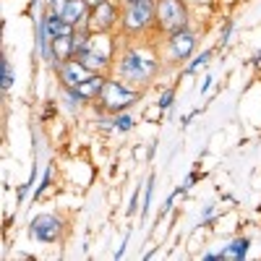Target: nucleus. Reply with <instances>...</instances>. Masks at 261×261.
I'll use <instances>...</instances> for the list:
<instances>
[{
	"instance_id": "obj_12",
	"label": "nucleus",
	"mask_w": 261,
	"mask_h": 261,
	"mask_svg": "<svg viewBox=\"0 0 261 261\" xmlns=\"http://www.w3.org/2000/svg\"><path fill=\"white\" fill-rule=\"evenodd\" d=\"M76 60H81L89 71H99V68H105V65H107V60H110V58H105V55H99L94 50H84Z\"/></svg>"
},
{
	"instance_id": "obj_13",
	"label": "nucleus",
	"mask_w": 261,
	"mask_h": 261,
	"mask_svg": "<svg viewBox=\"0 0 261 261\" xmlns=\"http://www.w3.org/2000/svg\"><path fill=\"white\" fill-rule=\"evenodd\" d=\"M86 45H89V34H86V32H73V37H71V50H73V58H79V55L86 50Z\"/></svg>"
},
{
	"instance_id": "obj_4",
	"label": "nucleus",
	"mask_w": 261,
	"mask_h": 261,
	"mask_svg": "<svg viewBox=\"0 0 261 261\" xmlns=\"http://www.w3.org/2000/svg\"><path fill=\"white\" fill-rule=\"evenodd\" d=\"M151 18H154V6H151V0H134L125 11L123 24L130 32H139V29H146L151 24Z\"/></svg>"
},
{
	"instance_id": "obj_2",
	"label": "nucleus",
	"mask_w": 261,
	"mask_h": 261,
	"mask_svg": "<svg viewBox=\"0 0 261 261\" xmlns=\"http://www.w3.org/2000/svg\"><path fill=\"white\" fill-rule=\"evenodd\" d=\"M186 6L180 0H160L157 3V21L165 32H180L186 29Z\"/></svg>"
},
{
	"instance_id": "obj_23",
	"label": "nucleus",
	"mask_w": 261,
	"mask_h": 261,
	"mask_svg": "<svg viewBox=\"0 0 261 261\" xmlns=\"http://www.w3.org/2000/svg\"><path fill=\"white\" fill-rule=\"evenodd\" d=\"M128 3H134V0H128Z\"/></svg>"
},
{
	"instance_id": "obj_11",
	"label": "nucleus",
	"mask_w": 261,
	"mask_h": 261,
	"mask_svg": "<svg viewBox=\"0 0 261 261\" xmlns=\"http://www.w3.org/2000/svg\"><path fill=\"white\" fill-rule=\"evenodd\" d=\"M102 86H105V79L99 73H94L92 79H86L79 89H73V92H79V97H84V99H92V97H99Z\"/></svg>"
},
{
	"instance_id": "obj_15",
	"label": "nucleus",
	"mask_w": 261,
	"mask_h": 261,
	"mask_svg": "<svg viewBox=\"0 0 261 261\" xmlns=\"http://www.w3.org/2000/svg\"><path fill=\"white\" fill-rule=\"evenodd\" d=\"M209 58H212V53H204V55H199V60H196V63H191V68H188V71H191V73H193V71H199L201 65H206V63H209Z\"/></svg>"
},
{
	"instance_id": "obj_10",
	"label": "nucleus",
	"mask_w": 261,
	"mask_h": 261,
	"mask_svg": "<svg viewBox=\"0 0 261 261\" xmlns=\"http://www.w3.org/2000/svg\"><path fill=\"white\" fill-rule=\"evenodd\" d=\"M248 238H241V241H235V243H230L222 253H209L206 256V261H241L246 253H248Z\"/></svg>"
},
{
	"instance_id": "obj_19",
	"label": "nucleus",
	"mask_w": 261,
	"mask_h": 261,
	"mask_svg": "<svg viewBox=\"0 0 261 261\" xmlns=\"http://www.w3.org/2000/svg\"><path fill=\"white\" fill-rule=\"evenodd\" d=\"M230 29H232V27H230V24H227V27H225V32H222V45H225V42H227V39H230Z\"/></svg>"
},
{
	"instance_id": "obj_17",
	"label": "nucleus",
	"mask_w": 261,
	"mask_h": 261,
	"mask_svg": "<svg viewBox=\"0 0 261 261\" xmlns=\"http://www.w3.org/2000/svg\"><path fill=\"white\" fill-rule=\"evenodd\" d=\"M170 102H172V92H165V94L160 97V107H162V110H167Z\"/></svg>"
},
{
	"instance_id": "obj_9",
	"label": "nucleus",
	"mask_w": 261,
	"mask_h": 261,
	"mask_svg": "<svg viewBox=\"0 0 261 261\" xmlns=\"http://www.w3.org/2000/svg\"><path fill=\"white\" fill-rule=\"evenodd\" d=\"M86 0H63V8L58 11V16L63 21H68V24H81V21L86 18Z\"/></svg>"
},
{
	"instance_id": "obj_7",
	"label": "nucleus",
	"mask_w": 261,
	"mask_h": 261,
	"mask_svg": "<svg viewBox=\"0 0 261 261\" xmlns=\"http://www.w3.org/2000/svg\"><path fill=\"white\" fill-rule=\"evenodd\" d=\"M113 24H115V6H110V3H99L92 11V16L86 18V27H89L94 34L97 32H107Z\"/></svg>"
},
{
	"instance_id": "obj_6",
	"label": "nucleus",
	"mask_w": 261,
	"mask_h": 261,
	"mask_svg": "<svg viewBox=\"0 0 261 261\" xmlns=\"http://www.w3.org/2000/svg\"><path fill=\"white\" fill-rule=\"evenodd\" d=\"M60 232H63V222L53 214H39V217L32 220V235L37 238V241L53 243V241L60 238Z\"/></svg>"
},
{
	"instance_id": "obj_14",
	"label": "nucleus",
	"mask_w": 261,
	"mask_h": 261,
	"mask_svg": "<svg viewBox=\"0 0 261 261\" xmlns=\"http://www.w3.org/2000/svg\"><path fill=\"white\" fill-rule=\"evenodd\" d=\"M0 71H3V81H0V84H3V92H8L11 84H13V76H11V63L6 58L0 60Z\"/></svg>"
},
{
	"instance_id": "obj_18",
	"label": "nucleus",
	"mask_w": 261,
	"mask_h": 261,
	"mask_svg": "<svg viewBox=\"0 0 261 261\" xmlns=\"http://www.w3.org/2000/svg\"><path fill=\"white\" fill-rule=\"evenodd\" d=\"M115 125H118V128H120V130H128V128H130V118H128V115H120V118H118V123H115Z\"/></svg>"
},
{
	"instance_id": "obj_3",
	"label": "nucleus",
	"mask_w": 261,
	"mask_h": 261,
	"mask_svg": "<svg viewBox=\"0 0 261 261\" xmlns=\"http://www.w3.org/2000/svg\"><path fill=\"white\" fill-rule=\"evenodd\" d=\"M99 99H102V107L105 110H125L136 102V94L128 92L125 86H120L118 81H105L102 92H99Z\"/></svg>"
},
{
	"instance_id": "obj_20",
	"label": "nucleus",
	"mask_w": 261,
	"mask_h": 261,
	"mask_svg": "<svg viewBox=\"0 0 261 261\" xmlns=\"http://www.w3.org/2000/svg\"><path fill=\"white\" fill-rule=\"evenodd\" d=\"M86 3H89V6H92V8H97V6H99V3H107V0H86Z\"/></svg>"
},
{
	"instance_id": "obj_1",
	"label": "nucleus",
	"mask_w": 261,
	"mask_h": 261,
	"mask_svg": "<svg viewBox=\"0 0 261 261\" xmlns=\"http://www.w3.org/2000/svg\"><path fill=\"white\" fill-rule=\"evenodd\" d=\"M154 71H157V63L141 53H128L120 60V73L128 81H149L154 76Z\"/></svg>"
},
{
	"instance_id": "obj_8",
	"label": "nucleus",
	"mask_w": 261,
	"mask_h": 261,
	"mask_svg": "<svg viewBox=\"0 0 261 261\" xmlns=\"http://www.w3.org/2000/svg\"><path fill=\"white\" fill-rule=\"evenodd\" d=\"M170 47H172V55H175L178 60H186L196 47V37L188 29H180V32H175L170 37Z\"/></svg>"
},
{
	"instance_id": "obj_21",
	"label": "nucleus",
	"mask_w": 261,
	"mask_h": 261,
	"mask_svg": "<svg viewBox=\"0 0 261 261\" xmlns=\"http://www.w3.org/2000/svg\"><path fill=\"white\" fill-rule=\"evenodd\" d=\"M253 65H256V68H261V53L256 55V60H253Z\"/></svg>"
},
{
	"instance_id": "obj_22",
	"label": "nucleus",
	"mask_w": 261,
	"mask_h": 261,
	"mask_svg": "<svg viewBox=\"0 0 261 261\" xmlns=\"http://www.w3.org/2000/svg\"><path fill=\"white\" fill-rule=\"evenodd\" d=\"M50 3H58V0H50Z\"/></svg>"
},
{
	"instance_id": "obj_16",
	"label": "nucleus",
	"mask_w": 261,
	"mask_h": 261,
	"mask_svg": "<svg viewBox=\"0 0 261 261\" xmlns=\"http://www.w3.org/2000/svg\"><path fill=\"white\" fill-rule=\"evenodd\" d=\"M50 180H53V167H47V172H45V180H42V186L37 188V196H39L42 191H45V188L50 186Z\"/></svg>"
},
{
	"instance_id": "obj_5",
	"label": "nucleus",
	"mask_w": 261,
	"mask_h": 261,
	"mask_svg": "<svg viewBox=\"0 0 261 261\" xmlns=\"http://www.w3.org/2000/svg\"><path fill=\"white\" fill-rule=\"evenodd\" d=\"M58 71H60V81L65 89H79L86 79L94 76V71H89L81 60H63Z\"/></svg>"
}]
</instances>
